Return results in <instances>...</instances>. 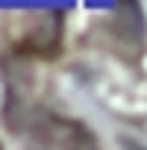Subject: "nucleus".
<instances>
[{"label":"nucleus","instance_id":"obj_1","mask_svg":"<svg viewBox=\"0 0 147 150\" xmlns=\"http://www.w3.org/2000/svg\"><path fill=\"white\" fill-rule=\"evenodd\" d=\"M115 12H118L115 30L124 33L127 41H141L144 38V12H141V6L138 3H118Z\"/></svg>","mask_w":147,"mask_h":150}]
</instances>
